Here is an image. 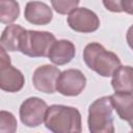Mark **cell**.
<instances>
[{
  "instance_id": "obj_9",
  "label": "cell",
  "mask_w": 133,
  "mask_h": 133,
  "mask_svg": "<svg viewBox=\"0 0 133 133\" xmlns=\"http://www.w3.org/2000/svg\"><path fill=\"white\" fill-rule=\"evenodd\" d=\"M61 72L52 64H44L35 69L32 76L33 86L41 92L54 94L57 91V81Z\"/></svg>"
},
{
  "instance_id": "obj_1",
  "label": "cell",
  "mask_w": 133,
  "mask_h": 133,
  "mask_svg": "<svg viewBox=\"0 0 133 133\" xmlns=\"http://www.w3.org/2000/svg\"><path fill=\"white\" fill-rule=\"evenodd\" d=\"M45 126L52 133H81V113L72 106L51 105L47 111Z\"/></svg>"
},
{
  "instance_id": "obj_4",
  "label": "cell",
  "mask_w": 133,
  "mask_h": 133,
  "mask_svg": "<svg viewBox=\"0 0 133 133\" xmlns=\"http://www.w3.org/2000/svg\"><path fill=\"white\" fill-rule=\"evenodd\" d=\"M56 42L53 33L48 31L26 30L23 34L20 52L29 57H48L49 52Z\"/></svg>"
},
{
  "instance_id": "obj_12",
  "label": "cell",
  "mask_w": 133,
  "mask_h": 133,
  "mask_svg": "<svg viewBox=\"0 0 133 133\" xmlns=\"http://www.w3.org/2000/svg\"><path fill=\"white\" fill-rule=\"evenodd\" d=\"M25 31H26L25 28L17 24H10L6 26L0 37L1 48L4 49L6 52L20 51L22 37Z\"/></svg>"
},
{
  "instance_id": "obj_17",
  "label": "cell",
  "mask_w": 133,
  "mask_h": 133,
  "mask_svg": "<svg viewBox=\"0 0 133 133\" xmlns=\"http://www.w3.org/2000/svg\"><path fill=\"white\" fill-rule=\"evenodd\" d=\"M18 127L15 115L5 110L0 111V133H16Z\"/></svg>"
},
{
  "instance_id": "obj_5",
  "label": "cell",
  "mask_w": 133,
  "mask_h": 133,
  "mask_svg": "<svg viewBox=\"0 0 133 133\" xmlns=\"http://www.w3.org/2000/svg\"><path fill=\"white\" fill-rule=\"evenodd\" d=\"M25 84L24 75L10 62V57L4 49L0 50V87L7 92H18Z\"/></svg>"
},
{
  "instance_id": "obj_7",
  "label": "cell",
  "mask_w": 133,
  "mask_h": 133,
  "mask_svg": "<svg viewBox=\"0 0 133 133\" xmlns=\"http://www.w3.org/2000/svg\"><path fill=\"white\" fill-rule=\"evenodd\" d=\"M86 86V77L77 69H69L61 72L56 89L59 94L66 97H76L80 95Z\"/></svg>"
},
{
  "instance_id": "obj_20",
  "label": "cell",
  "mask_w": 133,
  "mask_h": 133,
  "mask_svg": "<svg viewBox=\"0 0 133 133\" xmlns=\"http://www.w3.org/2000/svg\"><path fill=\"white\" fill-rule=\"evenodd\" d=\"M129 125H130V127L133 129V121H131V122H129Z\"/></svg>"
},
{
  "instance_id": "obj_13",
  "label": "cell",
  "mask_w": 133,
  "mask_h": 133,
  "mask_svg": "<svg viewBox=\"0 0 133 133\" xmlns=\"http://www.w3.org/2000/svg\"><path fill=\"white\" fill-rule=\"evenodd\" d=\"M111 85L115 92H133V66L121 65L112 75Z\"/></svg>"
},
{
  "instance_id": "obj_2",
  "label": "cell",
  "mask_w": 133,
  "mask_h": 133,
  "mask_svg": "<svg viewBox=\"0 0 133 133\" xmlns=\"http://www.w3.org/2000/svg\"><path fill=\"white\" fill-rule=\"evenodd\" d=\"M83 60L85 64L102 77H110L121 66L119 57L107 51L99 43H89L83 50Z\"/></svg>"
},
{
  "instance_id": "obj_3",
  "label": "cell",
  "mask_w": 133,
  "mask_h": 133,
  "mask_svg": "<svg viewBox=\"0 0 133 133\" xmlns=\"http://www.w3.org/2000/svg\"><path fill=\"white\" fill-rule=\"evenodd\" d=\"M113 105L110 96L101 97L88 107V130L90 133H114Z\"/></svg>"
},
{
  "instance_id": "obj_6",
  "label": "cell",
  "mask_w": 133,
  "mask_h": 133,
  "mask_svg": "<svg viewBox=\"0 0 133 133\" xmlns=\"http://www.w3.org/2000/svg\"><path fill=\"white\" fill-rule=\"evenodd\" d=\"M49 106L47 103L37 97H30L26 99L20 106V118L21 122L30 128L42 125L47 115Z\"/></svg>"
},
{
  "instance_id": "obj_8",
  "label": "cell",
  "mask_w": 133,
  "mask_h": 133,
  "mask_svg": "<svg viewBox=\"0 0 133 133\" xmlns=\"http://www.w3.org/2000/svg\"><path fill=\"white\" fill-rule=\"evenodd\" d=\"M68 24L76 32L90 33L100 27V19L96 12L86 7H77L68 17Z\"/></svg>"
},
{
  "instance_id": "obj_14",
  "label": "cell",
  "mask_w": 133,
  "mask_h": 133,
  "mask_svg": "<svg viewBox=\"0 0 133 133\" xmlns=\"http://www.w3.org/2000/svg\"><path fill=\"white\" fill-rule=\"evenodd\" d=\"M110 98L117 115L124 121H133V94L115 92Z\"/></svg>"
},
{
  "instance_id": "obj_11",
  "label": "cell",
  "mask_w": 133,
  "mask_h": 133,
  "mask_svg": "<svg viewBox=\"0 0 133 133\" xmlns=\"http://www.w3.org/2000/svg\"><path fill=\"white\" fill-rule=\"evenodd\" d=\"M76 48L75 45L68 39L56 41L48 55V58L55 65H63L72 61L75 57Z\"/></svg>"
},
{
  "instance_id": "obj_18",
  "label": "cell",
  "mask_w": 133,
  "mask_h": 133,
  "mask_svg": "<svg viewBox=\"0 0 133 133\" xmlns=\"http://www.w3.org/2000/svg\"><path fill=\"white\" fill-rule=\"evenodd\" d=\"M80 1L78 0H53L51 1L52 7L60 15H66V14H71L73 10H75L77 8V6L79 5Z\"/></svg>"
},
{
  "instance_id": "obj_16",
  "label": "cell",
  "mask_w": 133,
  "mask_h": 133,
  "mask_svg": "<svg viewBox=\"0 0 133 133\" xmlns=\"http://www.w3.org/2000/svg\"><path fill=\"white\" fill-rule=\"evenodd\" d=\"M103 4L106 9L110 11H125L129 15H133V0H104Z\"/></svg>"
},
{
  "instance_id": "obj_10",
  "label": "cell",
  "mask_w": 133,
  "mask_h": 133,
  "mask_svg": "<svg viewBox=\"0 0 133 133\" xmlns=\"http://www.w3.org/2000/svg\"><path fill=\"white\" fill-rule=\"evenodd\" d=\"M25 19L33 25H47L52 21L53 12L52 8L45 2L29 1L26 3L24 10Z\"/></svg>"
},
{
  "instance_id": "obj_15",
  "label": "cell",
  "mask_w": 133,
  "mask_h": 133,
  "mask_svg": "<svg viewBox=\"0 0 133 133\" xmlns=\"http://www.w3.org/2000/svg\"><path fill=\"white\" fill-rule=\"evenodd\" d=\"M20 15V5L17 1L1 0L0 1V22L8 24L15 22Z\"/></svg>"
},
{
  "instance_id": "obj_19",
  "label": "cell",
  "mask_w": 133,
  "mask_h": 133,
  "mask_svg": "<svg viewBox=\"0 0 133 133\" xmlns=\"http://www.w3.org/2000/svg\"><path fill=\"white\" fill-rule=\"evenodd\" d=\"M126 38H127V43H128L129 47L133 50V25H131L128 28L127 34H126Z\"/></svg>"
},
{
  "instance_id": "obj_21",
  "label": "cell",
  "mask_w": 133,
  "mask_h": 133,
  "mask_svg": "<svg viewBox=\"0 0 133 133\" xmlns=\"http://www.w3.org/2000/svg\"><path fill=\"white\" fill-rule=\"evenodd\" d=\"M130 133H133V131H132V132H130Z\"/></svg>"
}]
</instances>
